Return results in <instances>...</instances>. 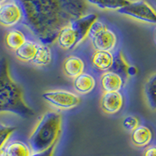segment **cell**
<instances>
[{
  "label": "cell",
  "instance_id": "obj_1",
  "mask_svg": "<svg viewBox=\"0 0 156 156\" xmlns=\"http://www.w3.org/2000/svg\"><path fill=\"white\" fill-rule=\"evenodd\" d=\"M12 113L22 118L34 115V110L27 105L23 92L17 83L12 80L5 58L0 59V114Z\"/></svg>",
  "mask_w": 156,
  "mask_h": 156
},
{
  "label": "cell",
  "instance_id": "obj_2",
  "mask_svg": "<svg viewBox=\"0 0 156 156\" xmlns=\"http://www.w3.org/2000/svg\"><path fill=\"white\" fill-rule=\"evenodd\" d=\"M61 126L62 115L59 112L48 111L42 114L27 139L33 152L45 151L58 142Z\"/></svg>",
  "mask_w": 156,
  "mask_h": 156
},
{
  "label": "cell",
  "instance_id": "obj_3",
  "mask_svg": "<svg viewBox=\"0 0 156 156\" xmlns=\"http://www.w3.org/2000/svg\"><path fill=\"white\" fill-rule=\"evenodd\" d=\"M98 20L94 13L83 15L62 27L57 35L55 42L65 51H73L87 38L89 30Z\"/></svg>",
  "mask_w": 156,
  "mask_h": 156
},
{
  "label": "cell",
  "instance_id": "obj_4",
  "mask_svg": "<svg viewBox=\"0 0 156 156\" xmlns=\"http://www.w3.org/2000/svg\"><path fill=\"white\" fill-rule=\"evenodd\" d=\"M87 38L95 51H107L114 52L119 44V37L112 29L97 20L89 30Z\"/></svg>",
  "mask_w": 156,
  "mask_h": 156
},
{
  "label": "cell",
  "instance_id": "obj_5",
  "mask_svg": "<svg viewBox=\"0 0 156 156\" xmlns=\"http://www.w3.org/2000/svg\"><path fill=\"white\" fill-rule=\"evenodd\" d=\"M117 12L138 21L156 25V10L144 0L130 1Z\"/></svg>",
  "mask_w": 156,
  "mask_h": 156
},
{
  "label": "cell",
  "instance_id": "obj_6",
  "mask_svg": "<svg viewBox=\"0 0 156 156\" xmlns=\"http://www.w3.org/2000/svg\"><path fill=\"white\" fill-rule=\"evenodd\" d=\"M42 98L50 105L60 110L76 108L81 101V98L77 94L63 89L45 90L42 94Z\"/></svg>",
  "mask_w": 156,
  "mask_h": 156
},
{
  "label": "cell",
  "instance_id": "obj_7",
  "mask_svg": "<svg viewBox=\"0 0 156 156\" xmlns=\"http://www.w3.org/2000/svg\"><path fill=\"white\" fill-rule=\"evenodd\" d=\"M23 17V10L16 2L10 1L2 4L0 8V25L12 28L21 22Z\"/></svg>",
  "mask_w": 156,
  "mask_h": 156
},
{
  "label": "cell",
  "instance_id": "obj_8",
  "mask_svg": "<svg viewBox=\"0 0 156 156\" xmlns=\"http://www.w3.org/2000/svg\"><path fill=\"white\" fill-rule=\"evenodd\" d=\"M33 153L28 140L18 136L16 132L9 137L1 151L2 156H31Z\"/></svg>",
  "mask_w": 156,
  "mask_h": 156
},
{
  "label": "cell",
  "instance_id": "obj_9",
  "mask_svg": "<svg viewBox=\"0 0 156 156\" xmlns=\"http://www.w3.org/2000/svg\"><path fill=\"white\" fill-rule=\"evenodd\" d=\"M90 66L94 71L100 74L112 70L115 62V53L107 51H95L90 58Z\"/></svg>",
  "mask_w": 156,
  "mask_h": 156
},
{
  "label": "cell",
  "instance_id": "obj_10",
  "mask_svg": "<svg viewBox=\"0 0 156 156\" xmlns=\"http://www.w3.org/2000/svg\"><path fill=\"white\" fill-rule=\"evenodd\" d=\"M125 78L114 70H109L100 75V89L102 93L120 91L124 86Z\"/></svg>",
  "mask_w": 156,
  "mask_h": 156
},
{
  "label": "cell",
  "instance_id": "obj_11",
  "mask_svg": "<svg viewBox=\"0 0 156 156\" xmlns=\"http://www.w3.org/2000/svg\"><path fill=\"white\" fill-rule=\"evenodd\" d=\"M123 101V96L120 91L102 93L100 99V107L103 112L113 115L120 111Z\"/></svg>",
  "mask_w": 156,
  "mask_h": 156
},
{
  "label": "cell",
  "instance_id": "obj_12",
  "mask_svg": "<svg viewBox=\"0 0 156 156\" xmlns=\"http://www.w3.org/2000/svg\"><path fill=\"white\" fill-rule=\"evenodd\" d=\"M62 72L66 77L73 80L85 72V62L81 57L69 55L62 62Z\"/></svg>",
  "mask_w": 156,
  "mask_h": 156
},
{
  "label": "cell",
  "instance_id": "obj_13",
  "mask_svg": "<svg viewBox=\"0 0 156 156\" xmlns=\"http://www.w3.org/2000/svg\"><path fill=\"white\" fill-rule=\"evenodd\" d=\"M29 38H30V37L26 34L24 30L14 27L5 32L4 43L8 49L15 51L17 48L23 45Z\"/></svg>",
  "mask_w": 156,
  "mask_h": 156
},
{
  "label": "cell",
  "instance_id": "obj_14",
  "mask_svg": "<svg viewBox=\"0 0 156 156\" xmlns=\"http://www.w3.org/2000/svg\"><path fill=\"white\" fill-rule=\"evenodd\" d=\"M153 138L151 129L144 125H139L130 133V141L134 147L144 148L150 145Z\"/></svg>",
  "mask_w": 156,
  "mask_h": 156
},
{
  "label": "cell",
  "instance_id": "obj_15",
  "mask_svg": "<svg viewBox=\"0 0 156 156\" xmlns=\"http://www.w3.org/2000/svg\"><path fill=\"white\" fill-rule=\"evenodd\" d=\"M39 44L40 41H36L34 37H30L23 45L13 51L15 56L21 62L30 63L37 53Z\"/></svg>",
  "mask_w": 156,
  "mask_h": 156
},
{
  "label": "cell",
  "instance_id": "obj_16",
  "mask_svg": "<svg viewBox=\"0 0 156 156\" xmlns=\"http://www.w3.org/2000/svg\"><path fill=\"white\" fill-rule=\"evenodd\" d=\"M96 83V79L94 75L88 72H84L73 79V86L78 94H87L94 90Z\"/></svg>",
  "mask_w": 156,
  "mask_h": 156
},
{
  "label": "cell",
  "instance_id": "obj_17",
  "mask_svg": "<svg viewBox=\"0 0 156 156\" xmlns=\"http://www.w3.org/2000/svg\"><path fill=\"white\" fill-rule=\"evenodd\" d=\"M146 104L151 111H156V72L147 77L144 85Z\"/></svg>",
  "mask_w": 156,
  "mask_h": 156
},
{
  "label": "cell",
  "instance_id": "obj_18",
  "mask_svg": "<svg viewBox=\"0 0 156 156\" xmlns=\"http://www.w3.org/2000/svg\"><path fill=\"white\" fill-rule=\"evenodd\" d=\"M52 61V51L48 44L40 42L34 59L30 64L33 66L43 67L48 66Z\"/></svg>",
  "mask_w": 156,
  "mask_h": 156
},
{
  "label": "cell",
  "instance_id": "obj_19",
  "mask_svg": "<svg viewBox=\"0 0 156 156\" xmlns=\"http://www.w3.org/2000/svg\"><path fill=\"white\" fill-rule=\"evenodd\" d=\"M96 7L105 10H119L129 3V0H85Z\"/></svg>",
  "mask_w": 156,
  "mask_h": 156
},
{
  "label": "cell",
  "instance_id": "obj_20",
  "mask_svg": "<svg viewBox=\"0 0 156 156\" xmlns=\"http://www.w3.org/2000/svg\"><path fill=\"white\" fill-rule=\"evenodd\" d=\"M16 129L15 126L0 123V153L9 137L16 132Z\"/></svg>",
  "mask_w": 156,
  "mask_h": 156
},
{
  "label": "cell",
  "instance_id": "obj_21",
  "mask_svg": "<svg viewBox=\"0 0 156 156\" xmlns=\"http://www.w3.org/2000/svg\"><path fill=\"white\" fill-rule=\"evenodd\" d=\"M122 124L125 129L131 132L140 125V122L136 116L133 115H129L123 119Z\"/></svg>",
  "mask_w": 156,
  "mask_h": 156
},
{
  "label": "cell",
  "instance_id": "obj_22",
  "mask_svg": "<svg viewBox=\"0 0 156 156\" xmlns=\"http://www.w3.org/2000/svg\"><path fill=\"white\" fill-rule=\"evenodd\" d=\"M57 144H58V142H56L51 147H49V148L44 151L33 153L31 156H54V153H55V150L56 148Z\"/></svg>",
  "mask_w": 156,
  "mask_h": 156
},
{
  "label": "cell",
  "instance_id": "obj_23",
  "mask_svg": "<svg viewBox=\"0 0 156 156\" xmlns=\"http://www.w3.org/2000/svg\"><path fill=\"white\" fill-rule=\"evenodd\" d=\"M142 156H156V144L146 147L143 151Z\"/></svg>",
  "mask_w": 156,
  "mask_h": 156
},
{
  "label": "cell",
  "instance_id": "obj_24",
  "mask_svg": "<svg viewBox=\"0 0 156 156\" xmlns=\"http://www.w3.org/2000/svg\"><path fill=\"white\" fill-rule=\"evenodd\" d=\"M6 2H7V0H0V3L1 4H3Z\"/></svg>",
  "mask_w": 156,
  "mask_h": 156
},
{
  "label": "cell",
  "instance_id": "obj_25",
  "mask_svg": "<svg viewBox=\"0 0 156 156\" xmlns=\"http://www.w3.org/2000/svg\"><path fill=\"white\" fill-rule=\"evenodd\" d=\"M1 6H2V4L0 3V8H1Z\"/></svg>",
  "mask_w": 156,
  "mask_h": 156
},
{
  "label": "cell",
  "instance_id": "obj_26",
  "mask_svg": "<svg viewBox=\"0 0 156 156\" xmlns=\"http://www.w3.org/2000/svg\"><path fill=\"white\" fill-rule=\"evenodd\" d=\"M155 37H156V30H155Z\"/></svg>",
  "mask_w": 156,
  "mask_h": 156
},
{
  "label": "cell",
  "instance_id": "obj_27",
  "mask_svg": "<svg viewBox=\"0 0 156 156\" xmlns=\"http://www.w3.org/2000/svg\"><path fill=\"white\" fill-rule=\"evenodd\" d=\"M0 156H2V154H1V153H0Z\"/></svg>",
  "mask_w": 156,
  "mask_h": 156
}]
</instances>
